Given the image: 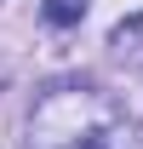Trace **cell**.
<instances>
[{
  "label": "cell",
  "mask_w": 143,
  "mask_h": 149,
  "mask_svg": "<svg viewBox=\"0 0 143 149\" xmlns=\"http://www.w3.org/2000/svg\"><path fill=\"white\" fill-rule=\"evenodd\" d=\"M23 149H143V120L92 86H52L29 115Z\"/></svg>",
  "instance_id": "1"
},
{
  "label": "cell",
  "mask_w": 143,
  "mask_h": 149,
  "mask_svg": "<svg viewBox=\"0 0 143 149\" xmlns=\"http://www.w3.org/2000/svg\"><path fill=\"white\" fill-rule=\"evenodd\" d=\"M86 6H92V0H46V23L69 29V23H80V17H86Z\"/></svg>",
  "instance_id": "2"
}]
</instances>
